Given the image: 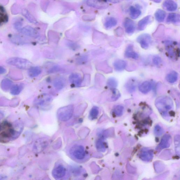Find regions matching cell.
<instances>
[{"label": "cell", "instance_id": "obj_24", "mask_svg": "<svg viewBox=\"0 0 180 180\" xmlns=\"http://www.w3.org/2000/svg\"><path fill=\"white\" fill-rule=\"evenodd\" d=\"M12 82L9 79H5L2 80L1 84L2 89L5 92H7L12 88Z\"/></svg>", "mask_w": 180, "mask_h": 180}, {"label": "cell", "instance_id": "obj_37", "mask_svg": "<svg viewBox=\"0 0 180 180\" xmlns=\"http://www.w3.org/2000/svg\"><path fill=\"white\" fill-rule=\"evenodd\" d=\"M154 132L155 135L156 136H160L164 133V130L159 124H157L154 127Z\"/></svg>", "mask_w": 180, "mask_h": 180}, {"label": "cell", "instance_id": "obj_32", "mask_svg": "<svg viewBox=\"0 0 180 180\" xmlns=\"http://www.w3.org/2000/svg\"><path fill=\"white\" fill-rule=\"evenodd\" d=\"M106 144L101 140H98L96 142V148L99 151L105 152L106 150Z\"/></svg>", "mask_w": 180, "mask_h": 180}, {"label": "cell", "instance_id": "obj_35", "mask_svg": "<svg viewBox=\"0 0 180 180\" xmlns=\"http://www.w3.org/2000/svg\"><path fill=\"white\" fill-rule=\"evenodd\" d=\"M107 85L111 89L115 88L117 86L118 82L115 79L112 77L108 80Z\"/></svg>", "mask_w": 180, "mask_h": 180}, {"label": "cell", "instance_id": "obj_42", "mask_svg": "<svg viewBox=\"0 0 180 180\" xmlns=\"http://www.w3.org/2000/svg\"><path fill=\"white\" fill-rule=\"evenodd\" d=\"M87 57L85 56H82L79 57L77 60V63L79 64H83L86 62Z\"/></svg>", "mask_w": 180, "mask_h": 180}, {"label": "cell", "instance_id": "obj_17", "mask_svg": "<svg viewBox=\"0 0 180 180\" xmlns=\"http://www.w3.org/2000/svg\"><path fill=\"white\" fill-rule=\"evenodd\" d=\"M165 9L169 12H173L177 8V5L173 0H166L163 4Z\"/></svg>", "mask_w": 180, "mask_h": 180}, {"label": "cell", "instance_id": "obj_18", "mask_svg": "<svg viewBox=\"0 0 180 180\" xmlns=\"http://www.w3.org/2000/svg\"><path fill=\"white\" fill-rule=\"evenodd\" d=\"M137 83L136 80L131 79L126 83L125 86L127 91L130 93L134 92L136 90Z\"/></svg>", "mask_w": 180, "mask_h": 180}, {"label": "cell", "instance_id": "obj_9", "mask_svg": "<svg viewBox=\"0 0 180 180\" xmlns=\"http://www.w3.org/2000/svg\"><path fill=\"white\" fill-rule=\"evenodd\" d=\"M153 157V152L152 149L144 148L139 154L140 158L143 161L149 162L151 161Z\"/></svg>", "mask_w": 180, "mask_h": 180}, {"label": "cell", "instance_id": "obj_2", "mask_svg": "<svg viewBox=\"0 0 180 180\" xmlns=\"http://www.w3.org/2000/svg\"><path fill=\"white\" fill-rule=\"evenodd\" d=\"M155 104L159 112L163 115H167L173 106L172 100L167 96L159 97L155 101Z\"/></svg>", "mask_w": 180, "mask_h": 180}, {"label": "cell", "instance_id": "obj_22", "mask_svg": "<svg viewBox=\"0 0 180 180\" xmlns=\"http://www.w3.org/2000/svg\"><path fill=\"white\" fill-rule=\"evenodd\" d=\"M151 83L148 81L144 82L139 87V90L140 92L143 94H147L150 91L152 88Z\"/></svg>", "mask_w": 180, "mask_h": 180}, {"label": "cell", "instance_id": "obj_45", "mask_svg": "<svg viewBox=\"0 0 180 180\" xmlns=\"http://www.w3.org/2000/svg\"><path fill=\"white\" fill-rule=\"evenodd\" d=\"M108 1L113 3H117L120 2L121 0H107Z\"/></svg>", "mask_w": 180, "mask_h": 180}, {"label": "cell", "instance_id": "obj_6", "mask_svg": "<svg viewBox=\"0 0 180 180\" xmlns=\"http://www.w3.org/2000/svg\"><path fill=\"white\" fill-rule=\"evenodd\" d=\"M170 41H167L166 43V50L171 58L176 59L179 55V49L177 47V44Z\"/></svg>", "mask_w": 180, "mask_h": 180}, {"label": "cell", "instance_id": "obj_36", "mask_svg": "<svg viewBox=\"0 0 180 180\" xmlns=\"http://www.w3.org/2000/svg\"><path fill=\"white\" fill-rule=\"evenodd\" d=\"M111 90L112 94V98L113 100L114 101L117 100L121 96L119 91L115 88H111Z\"/></svg>", "mask_w": 180, "mask_h": 180}, {"label": "cell", "instance_id": "obj_20", "mask_svg": "<svg viewBox=\"0 0 180 180\" xmlns=\"http://www.w3.org/2000/svg\"><path fill=\"white\" fill-rule=\"evenodd\" d=\"M151 16L150 15L142 19H141L138 24V29L140 31H142L147 26L149 23L151 21Z\"/></svg>", "mask_w": 180, "mask_h": 180}, {"label": "cell", "instance_id": "obj_21", "mask_svg": "<svg viewBox=\"0 0 180 180\" xmlns=\"http://www.w3.org/2000/svg\"><path fill=\"white\" fill-rule=\"evenodd\" d=\"M115 70L118 71H121L125 69L127 66V63L123 60H116L114 63Z\"/></svg>", "mask_w": 180, "mask_h": 180}, {"label": "cell", "instance_id": "obj_7", "mask_svg": "<svg viewBox=\"0 0 180 180\" xmlns=\"http://www.w3.org/2000/svg\"><path fill=\"white\" fill-rule=\"evenodd\" d=\"M137 41L143 49H147L148 48L151 44V36L148 34H143L138 36Z\"/></svg>", "mask_w": 180, "mask_h": 180}, {"label": "cell", "instance_id": "obj_41", "mask_svg": "<svg viewBox=\"0 0 180 180\" xmlns=\"http://www.w3.org/2000/svg\"><path fill=\"white\" fill-rule=\"evenodd\" d=\"M22 14H23L24 16L25 17H26L29 21L31 22H34V20H33L31 15H30V14L27 10L23 9V11H22Z\"/></svg>", "mask_w": 180, "mask_h": 180}, {"label": "cell", "instance_id": "obj_14", "mask_svg": "<svg viewBox=\"0 0 180 180\" xmlns=\"http://www.w3.org/2000/svg\"><path fill=\"white\" fill-rule=\"evenodd\" d=\"M171 143V137L170 135L165 134L163 136L158 145L160 149H163L169 147Z\"/></svg>", "mask_w": 180, "mask_h": 180}, {"label": "cell", "instance_id": "obj_23", "mask_svg": "<svg viewBox=\"0 0 180 180\" xmlns=\"http://www.w3.org/2000/svg\"><path fill=\"white\" fill-rule=\"evenodd\" d=\"M41 72V69L39 66H32L29 69L28 74L30 77H35L39 75Z\"/></svg>", "mask_w": 180, "mask_h": 180}, {"label": "cell", "instance_id": "obj_28", "mask_svg": "<svg viewBox=\"0 0 180 180\" xmlns=\"http://www.w3.org/2000/svg\"><path fill=\"white\" fill-rule=\"evenodd\" d=\"M166 13L161 9H158L155 13V18L157 21L159 22H162L164 21L166 17Z\"/></svg>", "mask_w": 180, "mask_h": 180}, {"label": "cell", "instance_id": "obj_4", "mask_svg": "<svg viewBox=\"0 0 180 180\" xmlns=\"http://www.w3.org/2000/svg\"><path fill=\"white\" fill-rule=\"evenodd\" d=\"M74 110V108L72 105L61 108L57 111V117L61 121H67L72 117Z\"/></svg>", "mask_w": 180, "mask_h": 180}, {"label": "cell", "instance_id": "obj_10", "mask_svg": "<svg viewBox=\"0 0 180 180\" xmlns=\"http://www.w3.org/2000/svg\"><path fill=\"white\" fill-rule=\"evenodd\" d=\"M66 168L62 165H59L55 167L52 171V175L56 179L63 178L66 174Z\"/></svg>", "mask_w": 180, "mask_h": 180}, {"label": "cell", "instance_id": "obj_15", "mask_svg": "<svg viewBox=\"0 0 180 180\" xmlns=\"http://www.w3.org/2000/svg\"><path fill=\"white\" fill-rule=\"evenodd\" d=\"M124 55L126 57L134 59H137L139 58V55L134 51V47L132 45L127 46Z\"/></svg>", "mask_w": 180, "mask_h": 180}, {"label": "cell", "instance_id": "obj_30", "mask_svg": "<svg viewBox=\"0 0 180 180\" xmlns=\"http://www.w3.org/2000/svg\"><path fill=\"white\" fill-rule=\"evenodd\" d=\"M129 10L130 16L133 19L137 18L141 15V11L134 7H130Z\"/></svg>", "mask_w": 180, "mask_h": 180}, {"label": "cell", "instance_id": "obj_19", "mask_svg": "<svg viewBox=\"0 0 180 180\" xmlns=\"http://www.w3.org/2000/svg\"><path fill=\"white\" fill-rule=\"evenodd\" d=\"M66 83L65 80L64 78L62 77H57L54 80L53 85L56 89L60 90L64 87Z\"/></svg>", "mask_w": 180, "mask_h": 180}, {"label": "cell", "instance_id": "obj_16", "mask_svg": "<svg viewBox=\"0 0 180 180\" xmlns=\"http://www.w3.org/2000/svg\"><path fill=\"white\" fill-rule=\"evenodd\" d=\"M69 80L72 84L77 86H79L81 84V77L78 74H72L69 77Z\"/></svg>", "mask_w": 180, "mask_h": 180}, {"label": "cell", "instance_id": "obj_33", "mask_svg": "<svg viewBox=\"0 0 180 180\" xmlns=\"http://www.w3.org/2000/svg\"><path fill=\"white\" fill-rule=\"evenodd\" d=\"M124 108L121 105H117L113 109V114L117 117H120L123 115Z\"/></svg>", "mask_w": 180, "mask_h": 180}, {"label": "cell", "instance_id": "obj_11", "mask_svg": "<svg viewBox=\"0 0 180 180\" xmlns=\"http://www.w3.org/2000/svg\"><path fill=\"white\" fill-rule=\"evenodd\" d=\"M20 32L24 35L29 36L37 38L38 36V32L32 27L30 26H26L21 29Z\"/></svg>", "mask_w": 180, "mask_h": 180}, {"label": "cell", "instance_id": "obj_5", "mask_svg": "<svg viewBox=\"0 0 180 180\" xmlns=\"http://www.w3.org/2000/svg\"><path fill=\"white\" fill-rule=\"evenodd\" d=\"M71 154L75 158L78 160L84 159L86 156L84 147L81 145H75L71 149Z\"/></svg>", "mask_w": 180, "mask_h": 180}, {"label": "cell", "instance_id": "obj_43", "mask_svg": "<svg viewBox=\"0 0 180 180\" xmlns=\"http://www.w3.org/2000/svg\"><path fill=\"white\" fill-rule=\"evenodd\" d=\"M67 46L73 50H76L78 48L79 46L75 43L72 42H69L67 43Z\"/></svg>", "mask_w": 180, "mask_h": 180}, {"label": "cell", "instance_id": "obj_34", "mask_svg": "<svg viewBox=\"0 0 180 180\" xmlns=\"http://www.w3.org/2000/svg\"><path fill=\"white\" fill-rule=\"evenodd\" d=\"M180 141L179 135H176L174 138V145L176 154L179 156L180 155Z\"/></svg>", "mask_w": 180, "mask_h": 180}, {"label": "cell", "instance_id": "obj_47", "mask_svg": "<svg viewBox=\"0 0 180 180\" xmlns=\"http://www.w3.org/2000/svg\"><path fill=\"white\" fill-rule=\"evenodd\" d=\"M153 1L156 2H161L162 0H153Z\"/></svg>", "mask_w": 180, "mask_h": 180}, {"label": "cell", "instance_id": "obj_13", "mask_svg": "<svg viewBox=\"0 0 180 180\" xmlns=\"http://www.w3.org/2000/svg\"><path fill=\"white\" fill-rule=\"evenodd\" d=\"M124 25L127 34H132L135 31V24L134 22L131 19L126 18L124 21Z\"/></svg>", "mask_w": 180, "mask_h": 180}, {"label": "cell", "instance_id": "obj_29", "mask_svg": "<svg viewBox=\"0 0 180 180\" xmlns=\"http://www.w3.org/2000/svg\"><path fill=\"white\" fill-rule=\"evenodd\" d=\"M117 23V20L114 18H108L105 22V26L107 29H110L115 26Z\"/></svg>", "mask_w": 180, "mask_h": 180}, {"label": "cell", "instance_id": "obj_25", "mask_svg": "<svg viewBox=\"0 0 180 180\" xmlns=\"http://www.w3.org/2000/svg\"><path fill=\"white\" fill-rule=\"evenodd\" d=\"M8 19L7 14L3 7L0 6V25L7 22Z\"/></svg>", "mask_w": 180, "mask_h": 180}, {"label": "cell", "instance_id": "obj_40", "mask_svg": "<svg viewBox=\"0 0 180 180\" xmlns=\"http://www.w3.org/2000/svg\"><path fill=\"white\" fill-rule=\"evenodd\" d=\"M153 62L155 65L159 66L162 63L161 58L158 56H154L153 59Z\"/></svg>", "mask_w": 180, "mask_h": 180}, {"label": "cell", "instance_id": "obj_44", "mask_svg": "<svg viewBox=\"0 0 180 180\" xmlns=\"http://www.w3.org/2000/svg\"><path fill=\"white\" fill-rule=\"evenodd\" d=\"M6 72V70L4 67L0 66V75Z\"/></svg>", "mask_w": 180, "mask_h": 180}, {"label": "cell", "instance_id": "obj_26", "mask_svg": "<svg viewBox=\"0 0 180 180\" xmlns=\"http://www.w3.org/2000/svg\"><path fill=\"white\" fill-rule=\"evenodd\" d=\"M180 20L179 15L176 13H171L169 14L167 19L168 23H178Z\"/></svg>", "mask_w": 180, "mask_h": 180}, {"label": "cell", "instance_id": "obj_39", "mask_svg": "<svg viewBox=\"0 0 180 180\" xmlns=\"http://www.w3.org/2000/svg\"><path fill=\"white\" fill-rule=\"evenodd\" d=\"M60 70V68L59 66L57 65H54L49 69L48 72L49 73H52L59 71Z\"/></svg>", "mask_w": 180, "mask_h": 180}, {"label": "cell", "instance_id": "obj_1", "mask_svg": "<svg viewBox=\"0 0 180 180\" xmlns=\"http://www.w3.org/2000/svg\"><path fill=\"white\" fill-rule=\"evenodd\" d=\"M23 129V124L18 122L11 123L5 121L0 123V142L6 143L17 139Z\"/></svg>", "mask_w": 180, "mask_h": 180}, {"label": "cell", "instance_id": "obj_3", "mask_svg": "<svg viewBox=\"0 0 180 180\" xmlns=\"http://www.w3.org/2000/svg\"><path fill=\"white\" fill-rule=\"evenodd\" d=\"M7 63L8 64L15 66L22 70H29L32 66V63L29 61L21 58H10L7 60Z\"/></svg>", "mask_w": 180, "mask_h": 180}, {"label": "cell", "instance_id": "obj_27", "mask_svg": "<svg viewBox=\"0 0 180 180\" xmlns=\"http://www.w3.org/2000/svg\"><path fill=\"white\" fill-rule=\"evenodd\" d=\"M178 78V74L176 71H173L168 74L166 76V80L171 84L177 81Z\"/></svg>", "mask_w": 180, "mask_h": 180}, {"label": "cell", "instance_id": "obj_31", "mask_svg": "<svg viewBox=\"0 0 180 180\" xmlns=\"http://www.w3.org/2000/svg\"><path fill=\"white\" fill-rule=\"evenodd\" d=\"M23 89V86L21 85H15L11 88V93L13 95H17L21 92Z\"/></svg>", "mask_w": 180, "mask_h": 180}, {"label": "cell", "instance_id": "obj_8", "mask_svg": "<svg viewBox=\"0 0 180 180\" xmlns=\"http://www.w3.org/2000/svg\"><path fill=\"white\" fill-rule=\"evenodd\" d=\"M52 101V98L47 94L41 95L35 99V104L40 106H44L51 103Z\"/></svg>", "mask_w": 180, "mask_h": 180}, {"label": "cell", "instance_id": "obj_12", "mask_svg": "<svg viewBox=\"0 0 180 180\" xmlns=\"http://www.w3.org/2000/svg\"><path fill=\"white\" fill-rule=\"evenodd\" d=\"M88 3L98 9H105L108 7V4L104 0H88Z\"/></svg>", "mask_w": 180, "mask_h": 180}, {"label": "cell", "instance_id": "obj_38", "mask_svg": "<svg viewBox=\"0 0 180 180\" xmlns=\"http://www.w3.org/2000/svg\"><path fill=\"white\" fill-rule=\"evenodd\" d=\"M99 113L98 108L96 107H93L90 111V118L93 119H96L98 117Z\"/></svg>", "mask_w": 180, "mask_h": 180}, {"label": "cell", "instance_id": "obj_46", "mask_svg": "<svg viewBox=\"0 0 180 180\" xmlns=\"http://www.w3.org/2000/svg\"><path fill=\"white\" fill-rule=\"evenodd\" d=\"M7 178L6 176L2 175V174H0V180L4 179H6Z\"/></svg>", "mask_w": 180, "mask_h": 180}]
</instances>
